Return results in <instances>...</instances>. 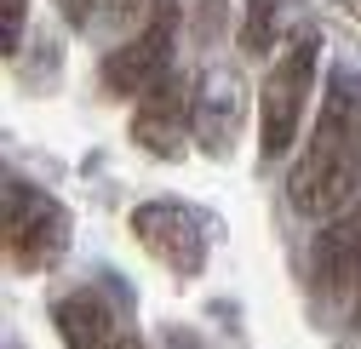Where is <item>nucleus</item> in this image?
Returning a JSON list of instances; mask_svg holds the SVG:
<instances>
[{"mask_svg":"<svg viewBox=\"0 0 361 349\" xmlns=\"http://www.w3.org/2000/svg\"><path fill=\"white\" fill-rule=\"evenodd\" d=\"M361 184V75L333 69L322 86V109L310 120V144L287 178V201L304 217H338Z\"/></svg>","mask_w":361,"mask_h":349,"instance_id":"obj_1","label":"nucleus"},{"mask_svg":"<svg viewBox=\"0 0 361 349\" xmlns=\"http://www.w3.org/2000/svg\"><path fill=\"white\" fill-rule=\"evenodd\" d=\"M315 63H322V34H315V29H293L287 46L269 58L264 86H258V155H264V160L293 155L298 126H304V109H310Z\"/></svg>","mask_w":361,"mask_h":349,"instance_id":"obj_2","label":"nucleus"},{"mask_svg":"<svg viewBox=\"0 0 361 349\" xmlns=\"http://www.w3.org/2000/svg\"><path fill=\"white\" fill-rule=\"evenodd\" d=\"M6 258L18 275H47L58 258L69 252V206L52 201L47 189H35L23 178H6V224H0Z\"/></svg>","mask_w":361,"mask_h":349,"instance_id":"obj_3","label":"nucleus"},{"mask_svg":"<svg viewBox=\"0 0 361 349\" xmlns=\"http://www.w3.org/2000/svg\"><path fill=\"white\" fill-rule=\"evenodd\" d=\"M178 23H184L178 0H155V6H149V23L132 34V40H121V46L104 58V69H98V80H104L109 98H132V103H138L161 75H172Z\"/></svg>","mask_w":361,"mask_h":349,"instance_id":"obj_4","label":"nucleus"},{"mask_svg":"<svg viewBox=\"0 0 361 349\" xmlns=\"http://www.w3.org/2000/svg\"><path fill=\"white\" fill-rule=\"evenodd\" d=\"M126 224L161 269L184 275V281L201 275V264H207V217L201 212L178 206V201H144V206H132Z\"/></svg>","mask_w":361,"mask_h":349,"instance_id":"obj_5","label":"nucleus"},{"mask_svg":"<svg viewBox=\"0 0 361 349\" xmlns=\"http://www.w3.org/2000/svg\"><path fill=\"white\" fill-rule=\"evenodd\" d=\"M190 132H195V86L172 69L132 103V144L155 160H178Z\"/></svg>","mask_w":361,"mask_h":349,"instance_id":"obj_6","label":"nucleus"},{"mask_svg":"<svg viewBox=\"0 0 361 349\" xmlns=\"http://www.w3.org/2000/svg\"><path fill=\"white\" fill-rule=\"evenodd\" d=\"M247 126V80L235 69H207L201 86H195V144L201 155H230L235 149V132Z\"/></svg>","mask_w":361,"mask_h":349,"instance_id":"obj_7","label":"nucleus"},{"mask_svg":"<svg viewBox=\"0 0 361 349\" xmlns=\"http://www.w3.org/2000/svg\"><path fill=\"white\" fill-rule=\"evenodd\" d=\"M361 275V195L315 229V286L338 292Z\"/></svg>","mask_w":361,"mask_h":349,"instance_id":"obj_8","label":"nucleus"},{"mask_svg":"<svg viewBox=\"0 0 361 349\" xmlns=\"http://www.w3.org/2000/svg\"><path fill=\"white\" fill-rule=\"evenodd\" d=\"M52 326L63 338V349H109L121 332H115V310L98 298V292H63L52 303Z\"/></svg>","mask_w":361,"mask_h":349,"instance_id":"obj_9","label":"nucleus"},{"mask_svg":"<svg viewBox=\"0 0 361 349\" xmlns=\"http://www.w3.org/2000/svg\"><path fill=\"white\" fill-rule=\"evenodd\" d=\"M287 23H293V0H247V18H241V52L247 58H264L287 46Z\"/></svg>","mask_w":361,"mask_h":349,"instance_id":"obj_10","label":"nucleus"},{"mask_svg":"<svg viewBox=\"0 0 361 349\" xmlns=\"http://www.w3.org/2000/svg\"><path fill=\"white\" fill-rule=\"evenodd\" d=\"M23 18H29V0H0V52H18V40H23Z\"/></svg>","mask_w":361,"mask_h":349,"instance_id":"obj_11","label":"nucleus"},{"mask_svg":"<svg viewBox=\"0 0 361 349\" xmlns=\"http://www.w3.org/2000/svg\"><path fill=\"white\" fill-rule=\"evenodd\" d=\"M190 23H195V34H201V40H212V34H218V23H224V0H195V18H190Z\"/></svg>","mask_w":361,"mask_h":349,"instance_id":"obj_12","label":"nucleus"},{"mask_svg":"<svg viewBox=\"0 0 361 349\" xmlns=\"http://www.w3.org/2000/svg\"><path fill=\"white\" fill-rule=\"evenodd\" d=\"M138 6H155V0H104V12H109L115 23H121V18H132Z\"/></svg>","mask_w":361,"mask_h":349,"instance_id":"obj_13","label":"nucleus"},{"mask_svg":"<svg viewBox=\"0 0 361 349\" xmlns=\"http://www.w3.org/2000/svg\"><path fill=\"white\" fill-rule=\"evenodd\" d=\"M98 6H104V0H69V18H75V23H92Z\"/></svg>","mask_w":361,"mask_h":349,"instance_id":"obj_14","label":"nucleus"},{"mask_svg":"<svg viewBox=\"0 0 361 349\" xmlns=\"http://www.w3.org/2000/svg\"><path fill=\"white\" fill-rule=\"evenodd\" d=\"M109 349H144V338H138V332H121V338H115Z\"/></svg>","mask_w":361,"mask_h":349,"instance_id":"obj_15","label":"nucleus"},{"mask_svg":"<svg viewBox=\"0 0 361 349\" xmlns=\"http://www.w3.org/2000/svg\"><path fill=\"white\" fill-rule=\"evenodd\" d=\"M333 6H338L344 18H361V0H333Z\"/></svg>","mask_w":361,"mask_h":349,"instance_id":"obj_16","label":"nucleus"}]
</instances>
